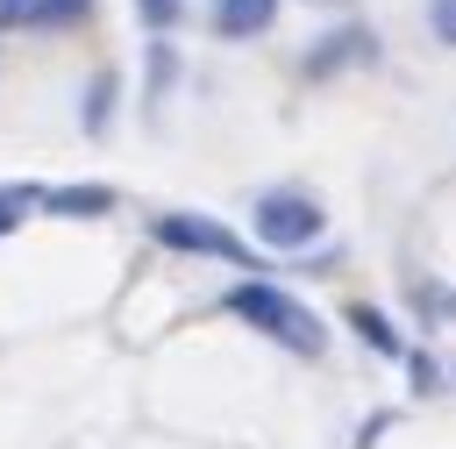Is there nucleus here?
<instances>
[{"label": "nucleus", "instance_id": "1", "mask_svg": "<svg viewBox=\"0 0 456 449\" xmlns=\"http://www.w3.org/2000/svg\"><path fill=\"white\" fill-rule=\"evenodd\" d=\"M221 306H228L235 321H249L256 335H271L278 349H292V356H328V328H321V314H314L306 299H292L285 285H271V278H242Z\"/></svg>", "mask_w": 456, "mask_h": 449}, {"label": "nucleus", "instance_id": "2", "mask_svg": "<svg viewBox=\"0 0 456 449\" xmlns=\"http://www.w3.org/2000/svg\"><path fill=\"white\" fill-rule=\"evenodd\" d=\"M321 228H328V214L306 192H264L256 200V242L264 249H306Z\"/></svg>", "mask_w": 456, "mask_h": 449}, {"label": "nucleus", "instance_id": "3", "mask_svg": "<svg viewBox=\"0 0 456 449\" xmlns=\"http://www.w3.org/2000/svg\"><path fill=\"white\" fill-rule=\"evenodd\" d=\"M164 249H178V257H221V264H249V242L235 235V228H221L214 214H157V228H150Z\"/></svg>", "mask_w": 456, "mask_h": 449}, {"label": "nucleus", "instance_id": "4", "mask_svg": "<svg viewBox=\"0 0 456 449\" xmlns=\"http://www.w3.org/2000/svg\"><path fill=\"white\" fill-rule=\"evenodd\" d=\"M370 57H378V36H370L363 21H349V29L321 36V43H314V50L299 57V71H306V78H335L342 64H370Z\"/></svg>", "mask_w": 456, "mask_h": 449}, {"label": "nucleus", "instance_id": "5", "mask_svg": "<svg viewBox=\"0 0 456 449\" xmlns=\"http://www.w3.org/2000/svg\"><path fill=\"white\" fill-rule=\"evenodd\" d=\"M278 21V0H214V36L242 43V36H264Z\"/></svg>", "mask_w": 456, "mask_h": 449}, {"label": "nucleus", "instance_id": "6", "mask_svg": "<svg viewBox=\"0 0 456 449\" xmlns=\"http://www.w3.org/2000/svg\"><path fill=\"white\" fill-rule=\"evenodd\" d=\"M86 14H93V0H28L21 29H78Z\"/></svg>", "mask_w": 456, "mask_h": 449}, {"label": "nucleus", "instance_id": "7", "mask_svg": "<svg viewBox=\"0 0 456 449\" xmlns=\"http://www.w3.org/2000/svg\"><path fill=\"white\" fill-rule=\"evenodd\" d=\"M43 207H50V214H107V207H114V192H107V185H78V192H43Z\"/></svg>", "mask_w": 456, "mask_h": 449}, {"label": "nucleus", "instance_id": "8", "mask_svg": "<svg viewBox=\"0 0 456 449\" xmlns=\"http://www.w3.org/2000/svg\"><path fill=\"white\" fill-rule=\"evenodd\" d=\"M349 328H356V335H363L370 349H385V356H399V335H392V321H385L378 306H363V299H356V306H349Z\"/></svg>", "mask_w": 456, "mask_h": 449}, {"label": "nucleus", "instance_id": "9", "mask_svg": "<svg viewBox=\"0 0 456 449\" xmlns=\"http://www.w3.org/2000/svg\"><path fill=\"white\" fill-rule=\"evenodd\" d=\"M28 207H36V185H0V235H7Z\"/></svg>", "mask_w": 456, "mask_h": 449}, {"label": "nucleus", "instance_id": "10", "mask_svg": "<svg viewBox=\"0 0 456 449\" xmlns=\"http://www.w3.org/2000/svg\"><path fill=\"white\" fill-rule=\"evenodd\" d=\"M135 14L164 36V29H178V21H185V0H135Z\"/></svg>", "mask_w": 456, "mask_h": 449}, {"label": "nucleus", "instance_id": "11", "mask_svg": "<svg viewBox=\"0 0 456 449\" xmlns=\"http://www.w3.org/2000/svg\"><path fill=\"white\" fill-rule=\"evenodd\" d=\"M428 29H435V36L456 50V0H428Z\"/></svg>", "mask_w": 456, "mask_h": 449}]
</instances>
